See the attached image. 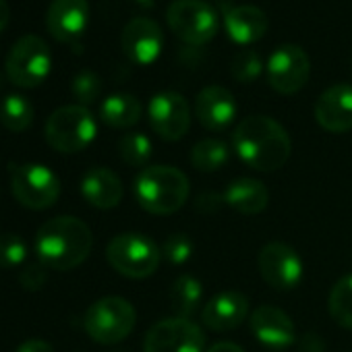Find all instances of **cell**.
<instances>
[{"label":"cell","mask_w":352,"mask_h":352,"mask_svg":"<svg viewBox=\"0 0 352 352\" xmlns=\"http://www.w3.org/2000/svg\"><path fill=\"white\" fill-rule=\"evenodd\" d=\"M232 145L241 162L257 172L280 170L292 151L288 131L278 120L263 114L243 118L234 129Z\"/></svg>","instance_id":"cell-1"},{"label":"cell","mask_w":352,"mask_h":352,"mask_svg":"<svg viewBox=\"0 0 352 352\" xmlns=\"http://www.w3.org/2000/svg\"><path fill=\"white\" fill-rule=\"evenodd\" d=\"M94 234L85 222L73 216H58L40 226L36 234L38 261L48 270L69 272L79 267L91 253Z\"/></svg>","instance_id":"cell-2"},{"label":"cell","mask_w":352,"mask_h":352,"mask_svg":"<svg viewBox=\"0 0 352 352\" xmlns=\"http://www.w3.org/2000/svg\"><path fill=\"white\" fill-rule=\"evenodd\" d=\"M133 193L147 214L168 216L179 212L189 199V179L174 166H145L135 176Z\"/></svg>","instance_id":"cell-3"},{"label":"cell","mask_w":352,"mask_h":352,"mask_svg":"<svg viewBox=\"0 0 352 352\" xmlns=\"http://www.w3.org/2000/svg\"><path fill=\"white\" fill-rule=\"evenodd\" d=\"M106 259L120 276L143 280L160 267L162 249L141 232H122L108 243Z\"/></svg>","instance_id":"cell-4"},{"label":"cell","mask_w":352,"mask_h":352,"mask_svg":"<svg viewBox=\"0 0 352 352\" xmlns=\"http://www.w3.org/2000/svg\"><path fill=\"white\" fill-rule=\"evenodd\" d=\"M98 133L94 114L79 104H69L56 108L46 120V141L52 149L60 153H79L83 151Z\"/></svg>","instance_id":"cell-5"},{"label":"cell","mask_w":352,"mask_h":352,"mask_svg":"<svg viewBox=\"0 0 352 352\" xmlns=\"http://www.w3.org/2000/svg\"><path fill=\"white\" fill-rule=\"evenodd\" d=\"M137 321L135 307L122 296H104L96 300L83 317L87 336L98 344H118L133 331Z\"/></svg>","instance_id":"cell-6"},{"label":"cell","mask_w":352,"mask_h":352,"mask_svg":"<svg viewBox=\"0 0 352 352\" xmlns=\"http://www.w3.org/2000/svg\"><path fill=\"white\" fill-rule=\"evenodd\" d=\"M11 168V189L19 206L42 212L52 208L60 197L58 176L44 164L36 162H15Z\"/></svg>","instance_id":"cell-7"},{"label":"cell","mask_w":352,"mask_h":352,"mask_svg":"<svg viewBox=\"0 0 352 352\" xmlns=\"http://www.w3.org/2000/svg\"><path fill=\"white\" fill-rule=\"evenodd\" d=\"M52 69V52L40 36L19 38L7 54L5 73L9 81L23 89H34L46 81Z\"/></svg>","instance_id":"cell-8"},{"label":"cell","mask_w":352,"mask_h":352,"mask_svg":"<svg viewBox=\"0 0 352 352\" xmlns=\"http://www.w3.org/2000/svg\"><path fill=\"white\" fill-rule=\"evenodd\" d=\"M166 21L176 38L191 46H204L218 34V13L206 0H174Z\"/></svg>","instance_id":"cell-9"},{"label":"cell","mask_w":352,"mask_h":352,"mask_svg":"<svg viewBox=\"0 0 352 352\" xmlns=\"http://www.w3.org/2000/svg\"><path fill=\"white\" fill-rule=\"evenodd\" d=\"M143 352H206V336L191 319H162L147 329Z\"/></svg>","instance_id":"cell-10"},{"label":"cell","mask_w":352,"mask_h":352,"mask_svg":"<svg viewBox=\"0 0 352 352\" xmlns=\"http://www.w3.org/2000/svg\"><path fill=\"white\" fill-rule=\"evenodd\" d=\"M311 75V60L296 44H282L267 60V83L282 96L300 91Z\"/></svg>","instance_id":"cell-11"},{"label":"cell","mask_w":352,"mask_h":352,"mask_svg":"<svg viewBox=\"0 0 352 352\" xmlns=\"http://www.w3.org/2000/svg\"><path fill=\"white\" fill-rule=\"evenodd\" d=\"M149 124L164 141H179L191 126V108L179 91H160L147 106Z\"/></svg>","instance_id":"cell-12"},{"label":"cell","mask_w":352,"mask_h":352,"mask_svg":"<svg viewBox=\"0 0 352 352\" xmlns=\"http://www.w3.org/2000/svg\"><path fill=\"white\" fill-rule=\"evenodd\" d=\"M259 274L274 290H292L302 280L300 255L284 243H267L257 257Z\"/></svg>","instance_id":"cell-13"},{"label":"cell","mask_w":352,"mask_h":352,"mask_svg":"<svg viewBox=\"0 0 352 352\" xmlns=\"http://www.w3.org/2000/svg\"><path fill=\"white\" fill-rule=\"evenodd\" d=\"M164 46L162 28L147 17L131 19L120 34V48L135 65H151L157 60Z\"/></svg>","instance_id":"cell-14"},{"label":"cell","mask_w":352,"mask_h":352,"mask_svg":"<svg viewBox=\"0 0 352 352\" xmlns=\"http://www.w3.org/2000/svg\"><path fill=\"white\" fill-rule=\"evenodd\" d=\"M89 23L87 0H52L46 13V28L56 42L77 44Z\"/></svg>","instance_id":"cell-15"},{"label":"cell","mask_w":352,"mask_h":352,"mask_svg":"<svg viewBox=\"0 0 352 352\" xmlns=\"http://www.w3.org/2000/svg\"><path fill=\"white\" fill-rule=\"evenodd\" d=\"M251 331L259 344L280 352L290 348L296 342V327L288 313L278 307L261 305L251 313Z\"/></svg>","instance_id":"cell-16"},{"label":"cell","mask_w":352,"mask_h":352,"mask_svg":"<svg viewBox=\"0 0 352 352\" xmlns=\"http://www.w3.org/2000/svg\"><path fill=\"white\" fill-rule=\"evenodd\" d=\"M315 120L329 133L352 131V85L336 83L315 102Z\"/></svg>","instance_id":"cell-17"},{"label":"cell","mask_w":352,"mask_h":352,"mask_svg":"<svg viewBox=\"0 0 352 352\" xmlns=\"http://www.w3.org/2000/svg\"><path fill=\"white\" fill-rule=\"evenodd\" d=\"M195 116L208 131H224L234 122L236 100L222 85H208L195 98Z\"/></svg>","instance_id":"cell-18"},{"label":"cell","mask_w":352,"mask_h":352,"mask_svg":"<svg viewBox=\"0 0 352 352\" xmlns=\"http://www.w3.org/2000/svg\"><path fill=\"white\" fill-rule=\"evenodd\" d=\"M249 317V298L243 292L226 290L212 296L204 311L201 321L212 331H230Z\"/></svg>","instance_id":"cell-19"},{"label":"cell","mask_w":352,"mask_h":352,"mask_svg":"<svg viewBox=\"0 0 352 352\" xmlns=\"http://www.w3.org/2000/svg\"><path fill=\"white\" fill-rule=\"evenodd\" d=\"M224 28L232 42L247 46L265 36L270 19L255 5H236L224 13Z\"/></svg>","instance_id":"cell-20"},{"label":"cell","mask_w":352,"mask_h":352,"mask_svg":"<svg viewBox=\"0 0 352 352\" xmlns=\"http://www.w3.org/2000/svg\"><path fill=\"white\" fill-rule=\"evenodd\" d=\"M122 183L108 168H91L81 181L83 199L96 210H112L122 201Z\"/></svg>","instance_id":"cell-21"},{"label":"cell","mask_w":352,"mask_h":352,"mask_svg":"<svg viewBox=\"0 0 352 352\" xmlns=\"http://www.w3.org/2000/svg\"><path fill=\"white\" fill-rule=\"evenodd\" d=\"M222 197H224V206L232 208L234 212H239L243 216H257L270 204L267 187L257 179H249V176L234 179L226 187Z\"/></svg>","instance_id":"cell-22"},{"label":"cell","mask_w":352,"mask_h":352,"mask_svg":"<svg viewBox=\"0 0 352 352\" xmlns=\"http://www.w3.org/2000/svg\"><path fill=\"white\" fill-rule=\"evenodd\" d=\"M141 102L131 94H112L102 102L100 116L102 122L112 129H129L139 122L141 118Z\"/></svg>","instance_id":"cell-23"},{"label":"cell","mask_w":352,"mask_h":352,"mask_svg":"<svg viewBox=\"0 0 352 352\" xmlns=\"http://www.w3.org/2000/svg\"><path fill=\"white\" fill-rule=\"evenodd\" d=\"M204 298V286L195 276H181L176 278L170 286V309L174 317L189 319L201 305Z\"/></svg>","instance_id":"cell-24"},{"label":"cell","mask_w":352,"mask_h":352,"mask_svg":"<svg viewBox=\"0 0 352 352\" xmlns=\"http://www.w3.org/2000/svg\"><path fill=\"white\" fill-rule=\"evenodd\" d=\"M230 160V149L222 139H201L191 149V164L199 172H218Z\"/></svg>","instance_id":"cell-25"},{"label":"cell","mask_w":352,"mask_h":352,"mask_svg":"<svg viewBox=\"0 0 352 352\" xmlns=\"http://www.w3.org/2000/svg\"><path fill=\"white\" fill-rule=\"evenodd\" d=\"M0 122L13 133H23L34 122V106L19 94L7 96L0 102Z\"/></svg>","instance_id":"cell-26"},{"label":"cell","mask_w":352,"mask_h":352,"mask_svg":"<svg viewBox=\"0 0 352 352\" xmlns=\"http://www.w3.org/2000/svg\"><path fill=\"white\" fill-rule=\"evenodd\" d=\"M327 309L338 325L352 329V274L340 278L333 284L327 298Z\"/></svg>","instance_id":"cell-27"},{"label":"cell","mask_w":352,"mask_h":352,"mask_svg":"<svg viewBox=\"0 0 352 352\" xmlns=\"http://www.w3.org/2000/svg\"><path fill=\"white\" fill-rule=\"evenodd\" d=\"M153 151V145L147 135L143 133H126L118 141V155L122 157L124 164L141 168L149 162Z\"/></svg>","instance_id":"cell-28"},{"label":"cell","mask_w":352,"mask_h":352,"mask_svg":"<svg viewBox=\"0 0 352 352\" xmlns=\"http://www.w3.org/2000/svg\"><path fill=\"white\" fill-rule=\"evenodd\" d=\"M28 261V245L19 234H0V270L23 267Z\"/></svg>","instance_id":"cell-29"},{"label":"cell","mask_w":352,"mask_h":352,"mask_svg":"<svg viewBox=\"0 0 352 352\" xmlns=\"http://www.w3.org/2000/svg\"><path fill=\"white\" fill-rule=\"evenodd\" d=\"M230 73L239 83H253L263 73V60L255 50H241L232 58Z\"/></svg>","instance_id":"cell-30"},{"label":"cell","mask_w":352,"mask_h":352,"mask_svg":"<svg viewBox=\"0 0 352 352\" xmlns=\"http://www.w3.org/2000/svg\"><path fill=\"white\" fill-rule=\"evenodd\" d=\"M160 249H162V257L170 265H183L193 255V241L183 232H174L164 241Z\"/></svg>","instance_id":"cell-31"},{"label":"cell","mask_w":352,"mask_h":352,"mask_svg":"<svg viewBox=\"0 0 352 352\" xmlns=\"http://www.w3.org/2000/svg\"><path fill=\"white\" fill-rule=\"evenodd\" d=\"M73 98L79 102V106H89L98 100L100 91H102V81L94 71H81L71 85Z\"/></svg>","instance_id":"cell-32"},{"label":"cell","mask_w":352,"mask_h":352,"mask_svg":"<svg viewBox=\"0 0 352 352\" xmlns=\"http://www.w3.org/2000/svg\"><path fill=\"white\" fill-rule=\"evenodd\" d=\"M46 270L48 267H44L40 261L38 263H32V265H23V270L19 274V280H21V284L28 290H40L46 284V280H48Z\"/></svg>","instance_id":"cell-33"},{"label":"cell","mask_w":352,"mask_h":352,"mask_svg":"<svg viewBox=\"0 0 352 352\" xmlns=\"http://www.w3.org/2000/svg\"><path fill=\"white\" fill-rule=\"evenodd\" d=\"M197 210L204 214H216L222 206H224V197L218 193H201L197 197Z\"/></svg>","instance_id":"cell-34"},{"label":"cell","mask_w":352,"mask_h":352,"mask_svg":"<svg viewBox=\"0 0 352 352\" xmlns=\"http://www.w3.org/2000/svg\"><path fill=\"white\" fill-rule=\"evenodd\" d=\"M323 350H325V344L317 333L309 331L300 338V352H323Z\"/></svg>","instance_id":"cell-35"},{"label":"cell","mask_w":352,"mask_h":352,"mask_svg":"<svg viewBox=\"0 0 352 352\" xmlns=\"http://www.w3.org/2000/svg\"><path fill=\"white\" fill-rule=\"evenodd\" d=\"M15 352H54V348L50 342H44V340H28Z\"/></svg>","instance_id":"cell-36"},{"label":"cell","mask_w":352,"mask_h":352,"mask_svg":"<svg viewBox=\"0 0 352 352\" xmlns=\"http://www.w3.org/2000/svg\"><path fill=\"white\" fill-rule=\"evenodd\" d=\"M206 352H245V350L239 344H234V342H218V344H214Z\"/></svg>","instance_id":"cell-37"},{"label":"cell","mask_w":352,"mask_h":352,"mask_svg":"<svg viewBox=\"0 0 352 352\" xmlns=\"http://www.w3.org/2000/svg\"><path fill=\"white\" fill-rule=\"evenodd\" d=\"M11 21V9H9V3L7 0H0V34L7 30Z\"/></svg>","instance_id":"cell-38"},{"label":"cell","mask_w":352,"mask_h":352,"mask_svg":"<svg viewBox=\"0 0 352 352\" xmlns=\"http://www.w3.org/2000/svg\"><path fill=\"white\" fill-rule=\"evenodd\" d=\"M0 87H3V79H0Z\"/></svg>","instance_id":"cell-39"}]
</instances>
